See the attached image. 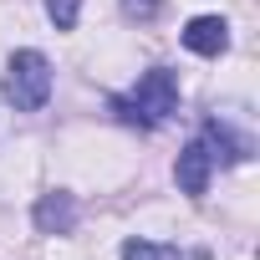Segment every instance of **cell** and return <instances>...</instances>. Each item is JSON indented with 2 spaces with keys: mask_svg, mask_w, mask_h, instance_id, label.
<instances>
[{
  "mask_svg": "<svg viewBox=\"0 0 260 260\" xmlns=\"http://www.w3.org/2000/svg\"><path fill=\"white\" fill-rule=\"evenodd\" d=\"M0 92H6V102L16 112H41L46 97H51V61L41 51H16L6 61V82H0Z\"/></svg>",
  "mask_w": 260,
  "mask_h": 260,
  "instance_id": "7a4b0ae2",
  "label": "cell"
},
{
  "mask_svg": "<svg viewBox=\"0 0 260 260\" xmlns=\"http://www.w3.org/2000/svg\"><path fill=\"white\" fill-rule=\"evenodd\" d=\"M122 260H184V255H179V245H158V240L133 235V240H122Z\"/></svg>",
  "mask_w": 260,
  "mask_h": 260,
  "instance_id": "52a82bcc",
  "label": "cell"
},
{
  "mask_svg": "<svg viewBox=\"0 0 260 260\" xmlns=\"http://www.w3.org/2000/svg\"><path fill=\"white\" fill-rule=\"evenodd\" d=\"M209 174H214V158H209L204 138H194V143L179 153V169H174V179H179V189H184L189 199H204V194H209Z\"/></svg>",
  "mask_w": 260,
  "mask_h": 260,
  "instance_id": "3957f363",
  "label": "cell"
},
{
  "mask_svg": "<svg viewBox=\"0 0 260 260\" xmlns=\"http://www.w3.org/2000/svg\"><path fill=\"white\" fill-rule=\"evenodd\" d=\"M174 107H179V77H174L169 67L143 72L138 87L127 92V97H112V112H117V122H127V127H158V122L174 117Z\"/></svg>",
  "mask_w": 260,
  "mask_h": 260,
  "instance_id": "6da1fadb",
  "label": "cell"
},
{
  "mask_svg": "<svg viewBox=\"0 0 260 260\" xmlns=\"http://www.w3.org/2000/svg\"><path fill=\"white\" fill-rule=\"evenodd\" d=\"M184 46L199 51V56H219V51L230 46V26H224L219 16H194V21L184 26Z\"/></svg>",
  "mask_w": 260,
  "mask_h": 260,
  "instance_id": "8992f818",
  "label": "cell"
},
{
  "mask_svg": "<svg viewBox=\"0 0 260 260\" xmlns=\"http://www.w3.org/2000/svg\"><path fill=\"white\" fill-rule=\"evenodd\" d=\"M158 11H164V0H122V16H127V21H138V26L158 21Z\"/></svg>",
  "mask_w": 260,
  "mask_h": 260,
  "instance_id": "9c48e42d",
  "label": "cell"
},
{
  "mask_svg": "<svg viewBox=\"0 0 260 260\" xmlns=\"http://www.w3.org/2000/svg\"><path fill=\"white\" fill-rule=\"evenodd\" d=\"M31 219H36L41 235H72V230H77V199H72L67 189H51V194L36 199Z\"/></svg>",
  "mask_w": 260,
  "mask_h": 260,
  "instance_id": "277c9868",
  "label": "cell"
},
{
  "mask_svg": "<svg viewBox=\"0 0 260 260\" xmlns=\"http://www.w3.org/2000/svg\"><path fill=\"white\" fill-rule=\"evenodd\" d=\"M204 148H209V158L214 164H224V169H235V164H245V153H250V143L245 138H235L230 127L219 122V117H204Z\"/></svg>",
  "mask_w": 260,
  "mask_h": 260,
  "instance_id": "5b68a950",
  "label": "cell"
},
{
  "mask_svg": "<svg viewBox=\"0 0 260 260\" xmlns=\"http://www.w3.org/2000/svg\"><path fill=\"white\" fill-rule=\"evenodd\" d=\"M46 16H51L56 31H72L77 16H82V0H46Z\"/></svg>",
  "mask_w": 260,
  "mask_h": 260,
  "instance_id": "ba28073f",
  "label": "cell"
}]
</instances>
